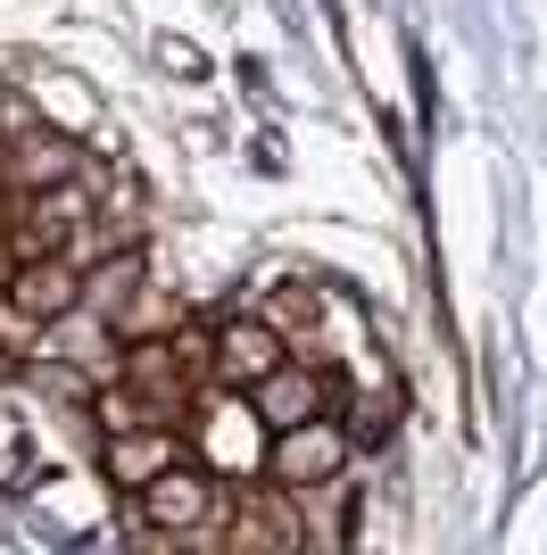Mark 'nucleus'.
I'll use <instances>...</instances> for the list:
<instances>
[{
  "label": "nucleus",
  "mask_w": 547,
  "mask_h": 555,
  "mask_svg": "<svg viewBox=\"0 0 547 555\" xmlns=\"http://www.w3.org/2000/svg\"><path fill=\"white\" fill-rule=\"evenodd\" d=\"M75 224H91V183L67 175L50 191H17V216H9V257H67Z\"/></svg>",
  "instance_id": "nucleus-1"
},
{
  "label": "nucleus",
  "mask_w": 547,
  "mask_h": 555,
  "mask_svg": "<svg viewBox=\"0 0 547 555\" xmlns=\"http://www.w3.org/2000/svg\"><path fill=\"white\" fill-rule=\"evenodd\" d=\"M75 299H84V266H75V257H17L9 307H17L25 324H67Z\"/></svg>",
  "instance_id": "nucleus-5"
},
{
  "label": "nucleus",
  "mask_w": 547,
  "mask_h": 555,
  "mask_svg": "<svg viewBox=\"0 0 547 555\" xmlns=\"http://www.w3.org/2000/svg\"><path fill=\"white\" fill-rule=\"evenodd\" d=\"M291 348H282V332L266 324V315H232L216 340H207V365H216V390H257L274 365H282Z\"/></svg>",
  "instance_id": "nucleus-4"
},
{
  "label": "nucleus",
  "mask_w": 547,
  "mask_h": 555,
  "mask_svg": "<svg viewBox=\"0 0 547 555\" xmlns=\"http://www.w3.org/2000/svg\"><path fill=\"white\" fill-rule=\"evenodd\" d=\"M257 406H232L225 390H200V440L216 464H257Z\"/></svg>",
  "instance_id": "nucleus-10"
},
{
  "label": "nucleus",
  "mask_w": 547,
  "mask_h": 555,
  "mask_svg": "<svg viewBox=\"0 0 547 555\" xmlns=\"http://www.w3.org/2000/svg\"><path fill=\"white\" fill-rule=\"evenodd\" d=\"M34 116H50V125H67V133H84V125H91V100H84V83H67V75H50V83H34Z\"/></svg>",
  "instance_id": "nucleus-14"
},
{
  "label": "nucleus",
  "mask_w": 547,
  "mask_h": 555,
  "mask_svg": "<svg viewBox=\"0 0 547 555\" xmlns=\"http://www.w3.org/2000/svg\"><path fill=\"white\" fill-rule=\"evenodd\" d=\"M91 415L109 423V431H141V423H175V415L158 406V398H141L133 382H116V373H109V390L91 398Z\"/></svg>",
  "instance_id": "nucleus-13"
},
{
  "label": "nucleus",
  "mask_w": 547,
  "mask_h": 555,
  "mask_svg": "<svg viewBox=\"0 0 547 555\" xmlns=\"http://www.w3.org/2000/svg\"><path fill=\"white\" fill-rule=\"evenodd\" d=\"M67 175H84V150H75L67 133H34V125H25V133L0 150L9 199H17V191H50V183H67Z\"/></svg>",
  "instance_id": "nucleus-6"
},
{
  "label": "nucleus",
  "mask_w": 547,
  "mask_h": 555,
  "mask_svg": "<svg viewBox=\"0 0 547 555\" xmlns=\"http://www.w3.org/2000/svg\"><path fill=\"white\" fill-rule=\"evenodd\" d=\"M133 282H141V257H133V249H116L109 266H100V274L84 282V299H75V307H84L91 324H109V315H116V299H125Z\"/></svg>",
  "instance_id": "nucleus-12"
},
{
  "label": "nucleus",
  "mask_w": 547,
  "mask_h": 555,
  "mask_svg": "<svg viewBox=\"0 0 547 555\" xmlns=\"http://www.w3.org/2000/svg\"><path fill=\"white\" fill-rule=\"evenodd\" d=\"M348 448L357 440H348L332 415H307V423H282V431H274L266 464H274V481H291V489H323V481H341Z\"/></svg>",
  "instance_id": "nucleus-3"
},
{
  "label": "nucleus",
  "mask_w": 547,
  "mask_h": 555,
  "mask_svg": "<svg viewBox=\"0 0 547 555\" xmlns=\"http://www.w3.org/2000/svg\"><path fill=\"white\" fill-rule=\"evenodd\" d=\"M232 547H307V506H291V498H241V514L225 522Z\"/></svg>",
  "instance_id": "nucleus-9"
},
{
  "label": "nucleus",
  "mask_w": 547,
  "mask_h": 555,
  "mask_svg": "<svg viewBox=\"0 0 547 555\" xmlns=\"http://www.w3.org/2000/svg\"><path fill=\"white\" fill-rule=\"evenodd\" d=\"M175 464V423H141V431H109L100 440V473H109L116 489H141L150 473H166Z\"/></svg>",
  "instance_id": "nucleus-8"
},
{
  "label": "nucleus",
  "mask_w": 547,
  "mask_h": 555,
  "mask_svg": "<svg viewBox=\"0 0 547 555\" xmlns=\"http://www.w3.org/2000/svg\"><path fill=\"white\" fill-rule=\"evenodd\" d=\"M0 357H9V348H0Z\"/></svg>",
  "instance_id": "nucleus-15"
},
{
  "label": "nucleus",
  "mask_w": 547,
  "mask_h": 555,
  "mask_svg": "<svg viewBox=\"0 0 547 555\" xmlns=\"http://www.w3.org/2000/svg\"><path fill=\"white\" fill-rule=\"evenodd\" d=\"M109 332H125V340H166V332H182V299H175V291H150V282H133V291L116 299Z\"/></svg>",
  "instance_id": "nucleus-11"
},
{
  "label": "nucleus",
  "mask_w": 547,
  "mask_h": 555,
  "mask_svg": "<svg viewBox=\"0 0 547 555\" xmlns=\"http://www.w3.org/2000/svg\"><path fill=\"white\" fill-rule=\"evenodd\" d=\"M323 398H332V382H323L316 365H291V357H282V365L250 390V406H257V423H274V431H282V423L323 415Z\"/></svg>",
  "instance_id": "nucleus-7"
},
{
  "label": "nucleus",
  "mask_w": 547,
  "mask_h": 555,
  "mask_svg": "<svg viewBox=\"0 0 547 555\" xmlns=\"http://www.w3.org/2000/svg\"><path fill=\"white\" fill-rule=\"evenodd\" d=\"M133 514L150 522V531H182V539H207L216 531V481H207L200 464H166V473H150V481L133 489Z\"/></svg>",
  "instance_id": "nucleus-2"
}]
</instances>
